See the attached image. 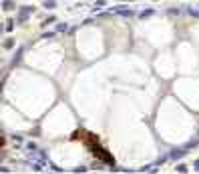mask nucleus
<instances>
[{
  "instance_id": "1",
  "label": "nucleus",
  "mask_w": 199,
  "mask_h": 174,
  "mask_svg": "<svg viewBox=\"0 0 199 174\" xmlns=\"http://www.w3.org/2000/svg\"><path fill=\"white\" fill-rule=\"evenodd\" d=\"M32 12H34L32 6H24V8H20V12H18V22H26V20L32 16Z\"/></svg>"
},
{
  "instance_id": "2",
  "label": "nucleus",
  "mask_w": 199,
  "mask_h": 174,
  "mask_svg": "<svg viewBox=\"0 0 199 174\" xmlns=\"http://www.w3.org/2000/svg\"><path fill=\"white\" fill-rule=\"evenodd\" d=\"M187 148H191V146L187 144L185 148H175L173 152H171V154L167 156V158H169V160H177V158H181V156H185V154H187Z\"/></svg>"
},
{
  "instance_id": "3",
  "label": "nucleus",
  "mask_w": 199,
  "mask_h": 174,
  "mask_svg": "<svg viewBox=\"0 0 199 174\" xmlns=\"http://www.w3.org/2000/svg\"><path fill=\"white\" fill-rule=\"evenodd\" d=\"M115 12H117V14H121V16H135V12L129 10V8H125V6H117Z\"/></svg>"
},
{
  "instance_id": "4",
  "label": "nucleus",
  "mask_w": 199,
  "mask_h": 174,
  "mask_svg": "<svg viewBox=\"0 0 199 174\" xmlns=\"http://www.w3.org/2000/svg\"><path fill=\"white\" fill-rule=\"evenodd\" d=\"M12 6H14V2H12V0H4V2H2V8H4V10H10Z\"/></svg>"
},
{
  "instance_id": "5",
  "label": "nucleus",
  "mask_w": 199,
  "mask_h": 174,
  "mask_svg": "<svg viewBox=\"0 0 199 174\" xmlns=\"http://www.w3.org/2000/svg\"><path fill=\"white\" fill-rule=\"evenodd\" d=\"M151 14H155V10H153V8H149V10H145V12H141V14H139V18H147V16H151Z\"/></svg>"
},
{
  "instance_id": "6",
  "label": "nucleus",
  "mask_w": 199,
  "mask_h": 174,
  "mask_svg": "<svg viewBox=\"0 0 199 174\" xmlns=\"http://www.w3.org/2000/svg\"><path fill=\"white\" fill-rule=\"evenodd\" d=\"M12 46H14V40H12V38L4 40V48H6V50H10V48H12Z\"/></svg>"
},
{
  "instance_id": "7",
  "label": "nucleus",
  "mask_w": 199,
  "mask_h": 174,
  "mask_svg": "<svg viewBox=\"0 0 199 174\" xmlns=\"http://www.w3.org/2000/svg\"><path fill=\"white\" fill-rule=\"evenodd\" d=\"M67 30H68V26L64 24V22H60V24L56 26V32H67Z\"/></svg>"
},
{
  "instance_id": "8",
  "label": "nucleus",
  "mask_w": 199,
  "mask_h": 174,
  "mask_svg": "<svg viewBox=\"0 0 199 174\" xmlns=\"http://www.w3.org/2000/svg\"><path fill=\"white\" fill-rule=\"evenodd\" d=\"M12 28H14V22H12V20H8V22H6V26H4V30H6V32H12Z\"/></svg>"
},
{
  "instance_id": "9",
  "label": "nucleus",
  "mask_w": 199,
  "mask_h": 174,
  "mask_svg": "<svg viewBox=\"0 0 199 174\" xmlns=\"http://www.w3.org/2000/svg\"><path fill=\"white\" fill-rule=\"evenodd\" d=\"M54 6H56L54 0H46V2H44V8H54Z\"/></svg>"
},
{
  "instance_id": "10",
  "label": "nucleus",
  "mask_w": 199,
  "mask_h": 174,
  "mask_svg": "<svg viewBox=\"0 0 199 174\" xmlns=\"http://www.w3.org/2000/svg\"><path fill=\"white\" fill-rule=\"evenodd\" d=\"M155 166H145V168H141V170H139V172H155Z\"/></svg>"
},
{
  "instance_id": "11",
  "label": "nucleus",
  "mask_w": 199,
  "mask_h": 174,
  "mask_svg": "<svg viewBox=\"0 0 199 174\" xmlns=\"http://www.w3.org/2000/svg\"><path fill=\"white\" fill-rule=\"evenodd\" d=\"M177 172H187V164H177Z\"/></svg>"
},
{
  "instance_id": "12",
  "label": "nucleus",
  "mask_w": 199,
  "mask_h": 174,
  "mask_svg": "<svg viewBox=\"0 0 199 174\" xmlns=\"http://www.w3.org/2000/svg\"><path fill=\"white\" fill-rule=\"evenodd\" d=\"M54 36H56V30H54V32H44L42 34V38H54Z\"/></svg>"
},
{
  "instance_id": "13",
  "label": "nucleus",
  "mask_w": 199,
  "mask_h": 174,
  "mask_svg": "<svg viewBox=\"0 0 199 174\" xmlns=\"http://www.w3.org/2000/svg\"><path fill=\"white\" fill-rule=\"evenodd\" d=\"M74 172H87V168H85V166H78V168H74Z\"/></svg>"
},
{
  "instance_id": "14",
  "label": "nucleus",
  "mask_w": 199,
  "mask_h": 174,
  "mask_svg": "<svg viewBox=\"0 0 199 174\" xmlns=\"http://www.w3.org/2000/svg\"><path fill=\"white\" fill-rule=\"evenodd\" d=\"M26 148H30V150H36V146H34V142H28V144H26Z\"/></svg>"
},
{
  "instance_id": "15",
  "label": "nucleus",
  "mask_w": 199,
  "mask_h": 174,
  "mask_svg": "<svg viewBox=\"0 0 199 174\" xmlns=\"http://www.w3.org/2000/svg\"><path fill=\"white\" fill-rule=\"evenodd\" d=\"M95 6H105V0H97V2H95Z\"/></svg>"
},
{
  "instance_id": "16",
  "label": "nucleus",
  "mask_w": 199,
  "mask_h": 174,
  "mask_svg": "<svg viewBox=\"0 0 199 174\" xmlns=\"http://www.w3.org/2000/svg\"><path fill=\"white\" fill-rule=\"evenodd\" d=\"M125 2H129V0H125Z\"/></svg>"
}]
</instances>
